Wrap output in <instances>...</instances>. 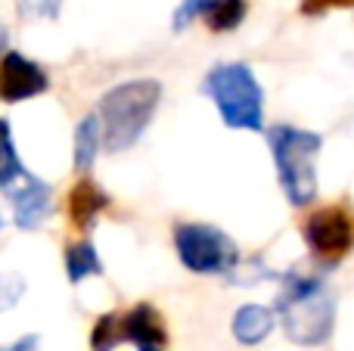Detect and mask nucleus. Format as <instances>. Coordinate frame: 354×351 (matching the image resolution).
Wrapping results in <instances>:
<instances>
[{
    "label": "nucleus",
    "mask_w": 354,
    "mask_h": 351,
    "mask_svg": "<svg viewBox=\"0 0 354 351\" xmlns=\"http://www.w3.org/2000/svg\"><path fill=\"white\" fill-rule=\"evenodd\" d=\"M280 292L274 302V314L280 317L283 333L301 348H317L330 342L336 330V296L324 277L289 271L277 274Z\"/></svg>",
    "instance_id": "f257e3e1"
},
{
    "label": "nucleus",
    "mask_w": 354,
    "mask_h": 351,
    "mask_svg": "<svg viewBox=\"0 0 354 351\" xmlns=\"http://www.w3.org/2000/svg\"><path fill=\"white\" fill-rule=\"evenodd\" d=\"M162 103V84L156 78H137L115 84L100 97L97 118L103 128V146L109 153H124L143 137L156 109Z\"/></svg>",
    "instance_id": "f03ea898"
},
{
    "label": "nucleus",
    "mask_w": 354,
    "mask_h": 351,
    "mask_svg": "<svg viewBox=\"0 0 354 351\" xmlns=\"http://www.w3.org/2000/svg\"><path fill=\"white\" fill-rule=\"evenodd\" d=\"M268 146L289 205L295 209L311 205L317 199V159L324 149V137L295 124H274L268 131Z\"/></svg>",
    "instance_id": "7ed1b4c3"
},
{
    "label": "nucleus",
    "mask_w": 354,
    "mask_h": 351,
    "mask_svg": "<svg viewBox=\"0 0 354 351\" xmlns=\"http://www.w3.org/2000/svg\"><path fill=\"white\" fill-rule=\"evenodd\" d=\"M202 93L214 103L227 128L264 131V91L245 62H221L202 81Z\"/></svg>",
    "instance_id": "20e7f679"
},
{
    "label": "nucleus",
    "mask_w": 354,
    "mask_h": 351,
    "mask_svg": "<svg viewBox=\"0 0 354 351\" xmlns=\"http://www.w3.org/2000/svg\"><path fill=\"white\" fill-rule=\"evenodd\" d=\"M174 252L189 274L212 277V274H233L239 261V249L230 236L214 224H177L174 227Z\"/></svg>",
    "instance_id": "39448f33"
},
{
    "label": "nucleus",
    "mask_w": 354,
    "mask_h": 351,
    "mask_svg": "<svg viewBox=\"0 0 354 351\" xmlns=\"http://www.w3.org/2000/svg\"><path fill=\"white\" fill-rule=\"evenodd\" d=\"M301 240L314 261L336 267L354 252V209L348 202H330L308 211L301 221Z\"/></svg>",
    "instance_id": "423d86ee"
},
{
    "label": "nucleus",
    "mask_w": 354,
    "mask_h": 351,
    "mask_svg": "<svg viewBox=\"0 0 354 351\" xmlns=\"http://www.w3.org/2000/svg\"><path fill=\"white\" fill-rule=\"evenodd\" d=\"M47 87H50V78L37 62H31L28 56L16 53V50L3 53V59H0V99L22 103V99L44 93Z\"/></svg>",
    "instance_id": "0eeeda50"
},
{
    "label": "nucleus",
    "mask_w": 354,
    "mask_h": 351,
    "mask_svg": "<svg viewBox=\"0 0 354 351\" xmlns=\"http://www.w3.org/2000/svg\"><path fill=\"white\" fill-rule=\"evenodd\" d=\"M122 342H131L137 351H165L168 330H165V317L159 314V308H153L149 302H140L131 311H124Z\"/></svg>",
    "instance_id": "6e6552de"
},
{
    "label": "nucleus",
    "mask_w": 354,
    "mask_h": 351,
    "mask_svg": "<svg viewBox=\"0 0 354 351\" xmlns=\"http://www.w3.org/2000/svg\"><path fill=\"white\" fill-rule=\"evenodd\" d=\"M12 196V211H16V224L22 230H35L44 218L53 211V193L44 180H37L31 174L25 184H19L16 190L10 193Z\"/></svg>",
    "instance_id": "1a4fd4ad"
},
{
    "label": "nucleus",
    "mask_w": 354,
    "mask_h": 351,
    "mask_svg": "<svg viewBox=\"0 0 354 351\" xmlns=\"http://www.w3.org/2000/svg\"><path fill=\"white\" fill-rule=\"evenodd\" d=\"M109 209V196L106 190L91 178H81L68 193V218L78 230H91L100 211Z\"/></svg>",
    "instance_id": "9d476101"
},
{
    "label": "nucleus",
    "mask_w": 354,
    "mask_h": 351,
    "mask_svg": "<svg viewBox=\"0 0 354 351\" xmlns=\"http://www.w3.org/2000/svg\"><path fill=\"white\" fill-rule=\"evenodd\" d=\"M274 327H277V314L268 305H243L230 321L233 339L239 345H261L274 333Z\"/></svg>",
    "instance_id": "9b49d317"
},
{
    "label": "nucleus",
    "mask_w": 354,
    "mask_h": 351,
    "mask_svg": "<svg viewBox=\"0 0 354 351\" xmlns=\"http://www.w3.org/2000/svg\"><path fill=\"white\" fill-rule=\"evenodd\" d=\"M31 178V171L22 165V159L16 155V146H12V134H10V122L0 118V190L12 193L19 184Z\"/></svg>",
    "instance_id": "f8f14e48"
},
{
    "label": "nucleus",
    "mask_w": 354,
    "mask_h": 351,
    "mask_svg": "<svg viewBox=\"0 0 354 351\" xmlns=\"http://www.w3.org/2000/svg\"><path fill=\"white\" fill-rule=\"evenodd\" d=\"M103 146V128L97 115H84L75 128V168L87 171L97 162V149Z\"/></svg>",
    "instance_id": "ddd939ff"
},
{
    "label": "nucleus",
    "mask_w": 354,
    "mask_h": 351,
    "mask_svg": "<svg viewBox=\"0 0 354 351\" xmlns=\"http://www.w3.org/2000/svg\"><path fill=\"white\" fill-rule=\"evenodd\" d=\"M66 274H68V283H81V280L93 277V274H103V261H100L93 243H87V240L68 243L66 246Z\"/></svg>",
    "instance_id": "4468645a"
},
{
    "label": "nucleus",
    "mask_w": 354,
    "mask_h": 351,
    "mask_svg": "<svg viewBox=\"0 0 354 351\" xmlns=\"http://www.w3.org/2000/svg\"><path fill=\"white\" fill-rule=\"evenodd\" d=\"M245 12H249V3L245 0H218V3L208 10L205 25L214 31V35H227V31H236L243 25Z\"/></svg>",
    "instance_id": "2eb2a0df"
},
{
    "label": "nucleus",
    "mask_w": 354,
    "mask_h": 351,
    "mask_svg": "<svg viewBox=\"0 0 354 351\" xmlns=\"http://www.w3.org/2000/svg\"><path fill=\"white\" fill-rule=\"evenodd\" d=\"M122 345V314H103L91 330L93 351H112Z\"/></svg>",
    "instance_id": "dca6fc26"
},
{
    "label": "nucleus",
    "mask_w": 354,
    "mask_h": 351,
    "mask_svg": "<svg viewBox=\"0 0 354 351\" xmlns=\"http://www.w3.org/2000/svg\"><path fill=\"white\" fill-rule=\"evenodd\" d=\"M214 3H218V0H180V6H177L174 16H171V28L174 31L189 28L196 19H205Z\"/></svg>",
    "instance_id": "f3484780"
},
{
    "label": "nucleus",
    "mask_w": 354,
    "mask_h": 351,
    "mask_svg": "<svg viewBox=\"0 0 354 351\" xmlns=\"http://www.w3.org/2000/svg\"><path fill=\"white\" fill-rule=\"evenodd\" d=\"M62 0H19V12L28 19H56Z\"/></svg>",
    "instance_id": "a211bd4d"
},
{
    "label": "nucleus",
    "mask_w": 354,
    "mask_h": 351,
    "mask_svg": "<svg viewBox=\"0 0 354 351\" xmlns=\"http://www.w3.org/2000/svg\"><path fill=\"white\" fill-rule=\"evenodd\" d=\"M354 0H299L301 16H324L330 10H351Z\"/></svg>",
    "instance_id": "6ab92c4d"
}]
</instances>
